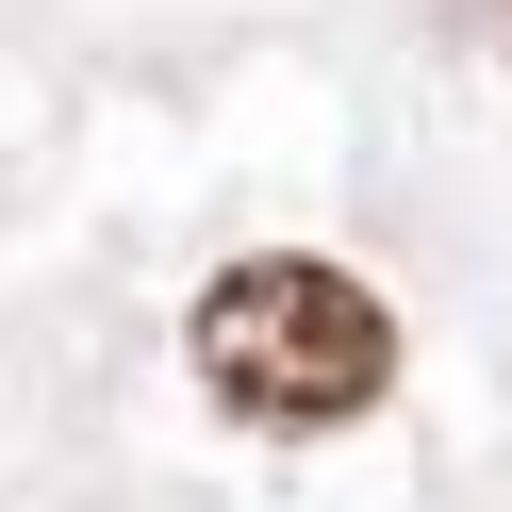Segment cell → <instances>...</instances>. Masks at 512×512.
I'll return each mask as SVG.
<instances>
[{
	"instance_id": "cell-1",
	"label": "cell",
	"mask_w": 512,
	"mask_h": 512,
	"mask_svg": "<svg viewBox=\"0 0 512 512\" xmlns=\"http://www.w3.org/2000/svg\"><path fill=\"white\" fill-rule=\"evenodd\" d=\"M199 380L248 413V430H347V413L397 380V314L364 298L314 248H265L199 298Z\"/></svg>"
},
{
	"instance_id": "cell-2",
	"label": "cell",
	"mask_w": 512,
	"mask_h": 512,
	"mask_svg": "<svg viewBox=\"0 0 512 512\" xmlns=\"http://www.w3.org/2000/svg\"><path fill=\"white\" fill-rule=\"evenodd\" d=\"M446 17H463V34H479V50H512V0H446Z\"/></svg>"
}]
</instances>
